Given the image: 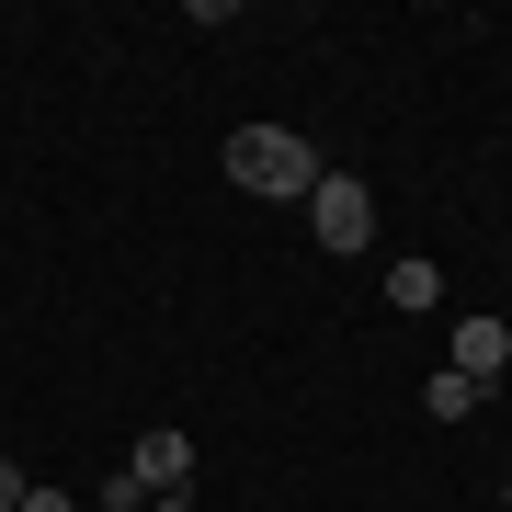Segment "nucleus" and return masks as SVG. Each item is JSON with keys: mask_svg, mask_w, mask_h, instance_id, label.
<instances>
[{"mask_svg": "<svg viewBox=\"0 0 512 512\" xmlns=\"http://www.w3.org/2000/svg\"><path fill=\"white\" fill-rule=\"evenodd\" d=\"M148 512H194V490H160V501H148Z\"/></svg>", "mask_w": 512, "mask_h": 512, "instance_id": "nucleus-9", "label": "nucleus"}, {"mask_svg": "<svg viewBox=\"0 0 512 512\" xmlns=\"http://www.w3.org/2000/svg\"><path fill=\"white\" fill-rule=\"evenodd\" d=\"M319 171H330V160H319L296 126H239V137H228V183H239V194L308 205V183H319Z\"/></svg>", "mask_w": 512, "mask_h": 512, "instance_id": "nucleus-1", "label": "nucleus"}, {"mask_svg": "<svg viewBox=\"0 0 512 512\" xmlns=\"http://www.w3.org/2000/svg\"><path fill=\"white\" fill-rule=\"evenodd\" d=\"M126 478H137L148 501H160V490H194V444H183V433H137V456H126Z\"/></svg>", "mask_w": 512, "mask_h": 512, "instance_id": "nucleus-3", "label": "nucleus"}, {"mask_svg": "<svg viewBox=\"0 0 512 512\" xmlns=\"http://www.w3.org/2000/svg\"><path fill=\"white\" fill-rule=\"evenodd\" d=\"M478 399H490V387H467V376H456V365H444V376H433V387H421V410H433V421H467V410H478Z\"/></svg>", "mask_w": 512, "mask_h": 512, "instance_id": "nucleus-6", "label": "nucleus"}, {"mask_svg": "<svg viewBox=\"0 0 512 512\" xmlns=\"http://www.w3.org/2000/svg\"><path fill=\"white\" fill-rule=\"evenodd\" d=\"M23 512H80V501L69 490H23Z\"/></svg>", "mask_w": 512, "mask_h": 512, "instance_id": "nucleus-8", "label": "nucleus"}, {"mask_svg": "<svg viewBox=\"0 0 512 512\" xmlns=\"http://www.w3.org/2000/svg\"><path fill=\"white\" fill-rule=\"evenodd\" d=\"M501 365H512V330H501L490 308H467V319H456V376H467V387H490Z\"/></svg>", "mask_w": 512, "mask_h": 512, "instance_id": "nucleus-4", "label": "nucleus"}, {"mask_svg": "<svg viewBox=\"0 0 512 512\" xmlns=\"http://www.w3.org/2000/svg\"><path fill=\"white\" fill-rule=\"evenodd\" d=\"M387 308H399V319H421V308H444V274H433V262H387Z\"/></svg>", "mask_w": 512, "mask_h": 512, "instance_id": "nucleus-5", "label": "nucleus"}, {"mask_svg": "<svg viewBox=\"0 0 512 512\" xmlns=\"http://www.w3.org/2000/svg\"><path fill=\"white\" fill-rule=\"evenodd\" d=\"M23 490H35V478H23L12 456H0V512H23Z\"/></svg>", "mask_w": 512, "mask_h": 512, "instance_id": "nucleus-7", "label": "nucleus"}, {"mask_svg": "<svg viewBox=\"0 0 512 512\" xmlns=\"http://www.w3.org/2000/svg\"><path fill=\"white\" fill-rule=\"evenodd\" d=\"M308 228H319V251H365V239H376L365 171H319V183H308Z\"/></svg>", "mask_w": 512, "mask_h": 512, "instance_id": "nucleus-2", "label": "nucleus"}, {"mask_svg": "<svg viewBox=\"0 0 512 512\" xmlns=\"http://www.w3.org/2000/svg\"><path fill=\"white\" fill-rule=\"evenodd\" d=\"M501 160H512V137H501Z\"/></svg>", "mask_w": 512, "mask_h": 512, "instance_id": "nucleus-11", "label": "nucleus"}, {"mask_svg": "<svg viewBox=\"0 0 512 512\" xmlns=\"http://www.w3.org/2000/svg\"><path fill=\"white\" fill-rule=\"evenodd\" d=\"M80 512H114V501H80Z\"/></svg>", "mask_w": 512, "mask_h": 512, "instance_id": "nucleus-10", "label": "nucleus"}]
</instances>
